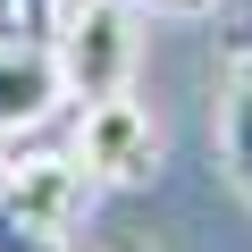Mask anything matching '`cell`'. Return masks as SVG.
Returning <instances> with one entry per match:
<instances>
[{"label": "cell", "instance_id": "7", "mask_svg": "<svg viewBox=\"0 0 252 252\" xmlns=\"http://www.w3.org/2000/svg\"><path fill=\"white\" fill-rule=\"evenodd\" d=\"M0 26H17V0H0Z\"/></svg>", "mask_w": 252, "mask_h": 252}, {"label": "cell", "instance_id": "8", "mask_svg": "<svg viewBox=\"0 0 252 252\" xmlns=\"http://www.w3.org/2000/svg\"><path fill=\"white\" fill-rule=\"evenodd\" d=\"M160 9H202V0H160Z\"/></svg>", "mask_w": 252, "mask_h": 252}, {"label": "cell", "instance_id": "5", "mask_svg": "<svg viewBox=\"0 0 252 252\" xmlns=\"http://www.w3.org/2000/svg\"><path fill=\"white\" fill-rule=\"evenodd\" d=\"M0 252H59L51 235H34V227L9 210V160H0Z\"/></svg>", "mask_w": 252, "mask_h": 252}, {"label": "cell", "instance_id": "4", "mask_svg": "<svg viewBox=\"0 0 252 252\" xmlns=\"http://www.w3.org/2000/svg\"><path fill=\"white\" fill-rule=\"evenodd\" d=\"M84 185H93V168L76 152H26V160H9V210L34 235H51V244L84 219Z\"/></svg>", "mask_w": 252, "mask_h": 252}, {"label": "cell", "instance_id": "6", "mask_svg": "<svg viewBox=\"0 0 252 252\" xmlns=\"http://www.w3.org/2000/svg\"><path fill=\"white\" fill-rule=\"evenodd\" d=\"M59 9H67V0H17V26H26V34H51Z\"/></svg>", "mask_w": 252, "mask_h": 252}, {"label": "cell", "instance_id": "2", "mask_svg": "<svg viewBox=\"0 0 252 252\" xmlns=\"http://www.w3.org/2000/svg\"><path fill=\"white\" fill-rule=\"evenodd\" d=\"M76 160H84L101 185H143V177L160 168V126H152V109H143L135 93L84 101V118H76Z\"/></svg>", "mask_w": 252, "mask_h": 252}, {"label": "cell", "instance_id": "3", "mask_svg": "<svg viewBox=\"0 0 252 252\" xmlns=\"http://www.w3.org/2000/svg\"><path fill=\"white\" fill-rule=\"evenodd\" d=\"M59 101H67V76H59L51 34L0 26V135H34Z\"/></svg>", "mask_w": 252, "mask_h": 252}, {"label": "cell", "instance_id": "1", "mask_svg": "<svg viewBox=\"0 0 252 252\" xmlns=\"http://www.w3.org/2000/svg\"><path fill=\"white\" fill-rule=\"evenodd\" d=\"M51 51H59V76H67V101H101V93H126L135 76V0H67L59 26H51Z\"/></svg>", "mask_w": 252, "mask_h": 252}]
</instances>
